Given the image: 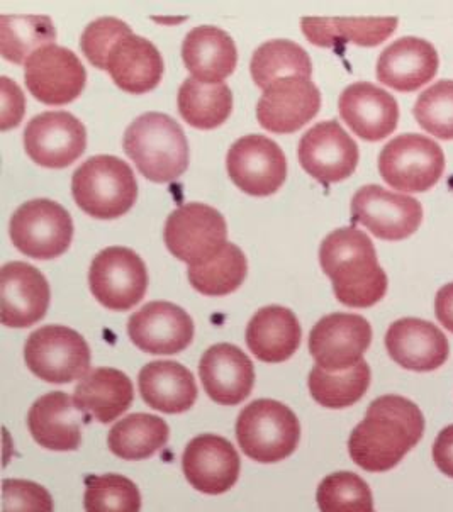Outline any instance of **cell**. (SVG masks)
Returning <instances> with one entry per match:
<instances>
[{
    "label": "cell",
    "instance_id": "obj_36",
    "mask_svg": "<svg viewBox=\"0 0 453 512\" xmlns=\"http://www.w3.org/2000/svg\"><path fill=\"white\" fill-rule=\"evenodd\" d=\"M309 392L319 406L345 409L357 404L370 385V367L365 360L342 372L316 367L309 373Z\"/></svg>",
    "mask_w": 453,
    "mask_h": 512
},
{
    "label": "cell",
    "instance_id": "obj_18",
    "mask_svg": "<svg viewBox=\"0 0 453 512\" xmlns=\"http://www.w3.org/2000/svg\"><path fill=\"white\" fill-rule=\"evenodd\" d=\"M50 284L45 275L24 262L6 263L0 272V319L9 328H29L45 318Z\"/></svg>",
    "mask_w": 453,
    "mask_h": 512
},
{
    "label": "cell",
    "instance_id": "obj_27",
    "mask_svg": "<svg viewBox=\"0 0 453 512\" xmlns=\"http://www.w3.org/2000/svg\"><path fill=\"white\" fill-rule=\"evenodd\" d=\"M398 28L396 17H304L302 33L321 48H342L345 43L379 46Z\"/></svg>",
    "mask_w": 453,
    "mask_h": 512
},
{
    "label": "cell",
    "instance_id": "obj_2",
    "mask_svg": "<svg viewBox=\"0 0 453 512\" xmlns=\"http://www.w3.org/2000/svg\"><path fill=\"white\" fill-rule=\"evenodd\" d=\"M319 262L343 306L367 309L384 299L387 275L364 231L340 228L328 234L319 248Z\"/></svg>",
    "mask_w": 453,
    "mask_h": 512
},
{
    "label": "cell",
    "instance_id": "obj_41",
    "mask_svg": "<svg viewBox=\"0 0 453 512\" xmlns=\"http://www.w3.org/2000/svg\"><path fill=\"white\" fill-rule=\"evenodd\" d=\"M133 34L128 24L116 17H101L85 28L80 38V48L94 67L106 70L107 58L114 45Z\"/></svg>",
    "mask_w": 453,
    "mask_h": 512
},
{
    "label": "cell",
    "instance_id": "obj_8",
    "mask_svg": "<svg viewBox=\"0 0 453 512\" xmlns=\"http://www.w3.org/2000/svg\"><path fill=\"white\" fill-rule=\"evenodd\" d=\"M11 240L23 255L53 260L68 250L73 238L72 216L50 199L24 202L11 218Z\"/></svg>",
    "mask_w": 453,
    "mask_h": 512
},
{
    "label": "cell",
    "instance_id": "obj_21",
    "mask_svg": "<svg viewBox=\"0 0 453 512\" xmlns=\"http://www.w3.org/2000/svg\"><path fill=\"white\" fill-rule=\"evenodd\" d=\"M338 109L348 128L365 141L384 140L398 128V102L370 82L348 85L340 95Z\"/></svg>",
    "mask_w": 453,
    "mask_h": 512
},
{
    "label": "cell",
    "instance_id": "obj_15",
    "mask_svg": "<svg viewBox=\"0 0 453 512\" xmlns=\"http://www.w3.org/2000/svg\"><path fill=\"white\" fill-rule=\"evenodd\" d=\"M85 146V126L70 112H43L34 116L24 129L26 153L41 167H68L79 160Z\"/></svg>",
    "mask_w": 453,
    "mask_h": 512
},
{
    "label": "cell",
    "instance_id": "obj_23",
    "mask_svg": "<svg viewBox=\"0 0 453 512\" xmlns=\"http://www.w3.org/2000/svg\"><path fill=\"white\" fill-rule=\"evenodd\" d=\"M386 348L394 362L413 372H433L447 362V336L433 323L404 318L387 329Z\"/></svg>",
    "mask_w": 453,
    "mask_h": 512
},
{
    "label": "cell",
    "instance_id": "obj_12",
    "mask_svg": "<svg viewBox=\"0 0 453 512\" xmlns=\"http://www.w3.org/2000/svg\"><path fill=\"white\" fill-rule=\"evenodd\" d=\"M231 180L245 194L267 197L287 179V160L275 141L262 134L243 136L226 156Z\"/></svg>",
    "mask_w": 453,
    "mask_h": 512
},
{
    "label": "cell",
    "instance_id": "obj_7",
    "mask_svg": "<svg viewBox=\"0 0 453 512\" xmlns=\"http://www.w3.org/2000/svg\"><path fill=\"white\" fill-rule=\"evenodd\" d=\"M445 170L438 143L423 134H401L389 141L379 156V172L386 184L401 192H426Z\"/></svg>",
    "mask_w": 453,
    "mask_h": 512
},
{
    "label": "cell",
    "instance_id": "obj_1",
    "mask_svg": "<svg viewBox=\"0 0 453 512\" xmlns=\"http://www.w3.org/2000/svg\"><path fill=\"white\" fill-rule=\"evenodd\" d=\"M425 433L420 407L406 397L375 399L365 418L353 429L348 451L353 462L367 472H387L418 445Z\"/></svg>",
    "mask_w": 453,
    "mask_h": 512
},
{
    "label": "cell",
    "instance_id": "obj_24",
    "mask_svg": "<svg viewBox=\"0 0 453 512\" xmlns=\"http://www.w3.org/2000/svg\"><path fill=\"white\" fill-rule=\"evenodd\" d=\"M73 397L65 392H50L34 402L28 414V426L34 441L53 451L79 450L84 419Z\"/></svg>",
    "mask_w": 453,
    "mask_h": 512
},
{
    "label": "cell",
    "instance_id": "obj_17",
    "mask_svg": "<svg viewBox=\"0 0 453 512\" xmlns=\"http://www.w3.org/2000/svg\"><path fill=\"white\" fill-rule=\"evenodd\" d=\"M128 334L133 345L145 353L175 355L194 340V323L182 307L155 301L129 318Z\"/></svg>",
    "mask_w": 453,
    "mask_h": 512
},
{
    "label": "cell",
    "instance_id": "obj_44",
    "mask_svg": "<svg viewBox=\"0 0 453 512\" xmlns=\"http://www.w3.org/2000/svg\"><path fill=\"white\" fill-rule=\"evenodd\" d=\"M433 460L442 474L453 479V424L437 436L433 445Z\"/></svg>",
    "mask_w": 453,
    "mask_h": 512
},
{
    "label": "cell",
    "instance_id": "obj_42",
    "mask_svg": "<svg viewBox=\"0 0 453 512\" xmlns=\"http://www.w3.org/2000/svg\"><path fill=\"white\" fill-rule=\"evenodd\" d=\"M2 512H53L50 492L29 480L2 482Z\"/></svg>",
    "mask_w": 453,
    "mask_h": 512
},
{
    "label": "cell",
    "instance_id": "obj_39",
    "mask_svg": "<svg viewBox=\"0 0 453 512\" xmlns=\"http://www.w3.org/2000/svg\"><path fill=\"white\" fill-rule=\"evenodd\" d=\"M85 512H140V490L123 475H92L85 479Z\"/></svg>",
    "mask_w": 453,
    "mask_h": 512
},
{
    "label": "cell",
    "instance_id": "obj_19",
    "mask_svg": "<svg viewBox=\"0 0 453 512\" xmlns=\"http://www.w3.org/2000/svg\"><path fill=\"white\" fill-rule=\"evenodd\" d=\"M319 107L321 92L309 78H282L263 90L258 123L270 133H296L318 114Z\"/></svg>",
    "mask_w": 453,
    "mask_h": 512
},
{
    "label": "cell",
    "instance_id": "obj_35",
    "mask_svg": "<svg viewBox=\"0 0 453 512\" xmlns=\"http://www.w3.org/2000/svg\"><path fill=\"white\" fill-rule=\"evenodd\" d=\"M55 39L56 29L48 16L0 17V53L16 65L28 62L36 51L55 45Z\"/></svg>",
    "mask_w": 453,
    "mask_h": 512
},
{
    "label": "cell",
    "instance_id": "obj_5",
    "mask_svg": "<svg viewBox=\"0 0 453 512\" xmlns=\"http://www.w3.org/2000/svg\"><path fill=\"white\" fill-rule=\"evenodd\" d=\"M301 424L282 402L258 399L248 404L236 421V440L248 458L260 463L286 460L296 451Z\"/></svg>",
    "mask_w": 453,
    "mask_h": 512
},
{
    "label": "cell",
    "instance_id": "obj_26",
    "mask_svg": "<svg viewBox=\"0 0 453 512\" xmlns=\"http://www.w3.org/2000/svg\"><path fill=\"white\" fill-rule=\"evenodd\" d=\"M106 70L119 89L129 94H146L160 84L165 67L157 46L129 34L112 48Z\"/></svg>",
    "mask_w": 453,
    "mask_h": 512
},
{
    "label": "cell",
    "instance_id": "obj_33",
    "mask_svg": "<svg viewBox=\"0 0 453 512\" xmlns=\"http://www.w3.org/2000/svg\"><path fill=\"white\" fill-rule=\"evenodd\" d=\"M233 94L224 82L209 84L187 78L179 90V112L187 124L197 129H214L230 117Z\"/></svg>",
    "mask_w": 453,
    "mask_h": 512
},
{
    "label": "cell",
    "instance_id": "obj_3",
    "mask_svg": "<svg viewBox=\"0 0 453 512\" xmlns=\"http://www.w3.org/2000/svg\"><path fill=\"white\" fill-rule=\"evenodd\" d=\"M124 151L146 179L167 184L189 167V143L180 124L162 112L136 117L124 133Z\"/></svg>",
    "mask_w": 453,
    "mask_h": 512
},
{
    "label": "cell",
    "instance_id": "obj_32",
    "mask_svg": "<svg viewBox=\"0 0 453 512\" xmlns=\"http://www.w3.org/2000/svg\"><path fill=\"white\" fill-rule=\"evenodd\" d=\"M168 424L153 414H129L112 426L109 450L123 460H146L168 443Z\"/></svg>",
    "mask_w": 453,
    "mask_h": 512
},
{
    "label": "cell",
    "instance_id": "obj_34",
    "mask_svg": "<svg viewBox=\"0 0 453 512\" xmlns=\"http://www.w3.org/2000/svg\"><path fill=\"white\" fill-rule=\"evenodd\" d=\"M253 82L260 89L282 78H309L313 75V63L306 50L289 39H272L263 43L252 56L250 63Z\"/></svg>",
    "mask_w": 453,
    "mask_h": 512
},
{
    "label": "cell",
    "instance_id": "obj_14",
    "mask_svg": "<svg viewBox=\"0 0 453 512\" xmlns=\"http://www.w3.org/2000/svg\"><path fill=\"white\" fill-rule=\"evenodd\" d=\"M24 80L38 101L63 106L75 101L87 82L79 56L63 46H46L24 63Z\"/></svg>",
    "mask_w": 453,
    "mask_h": 512
},
{
    "label": "cell",
    "instance_id": "obj_6",
    "mask_svg": "<svg viewBox=\"0 0 453 512\" xmlns=\"http://www.w3.org/2000/svg\"><path fill=\"white\" fill-rule=\"evenodd\" d=\"M24 360L41 380L70 384L89 372L90 348L82 334L67 326H43L29 334Z\"/></svg>",
    "mask_w": 453,
    "mask_h": 512
},
{
    "label": "cell",
    "instance_id": "obj_45",
    "mask_svg": "<svg viewBox=\"0 0 453 512\" xmlns=\"http://www.w3.org/2000/svg\"><path fill=\"white\" fill-rule=\"evenodd\" d=\"M435 314L438 323L453 333V282L443 285L435 297Z\"/></svg>",
    "mask_w": 453,
    "mask_h": 512
},
{
    "label": "cell",
    "instance_id": "obj_40",
    "mask_svg": "<svg viewBox=\"0 0 453 512\" xmlns=\"http://www.w3.org/2000/svg\"><path fill=\"white\" fill-rule=\"evenodd\" d=\"M413 112L426 133L438 140H453V80H440L421 92Z\"/></svg>",
    "mask_w": 453,
    "mask_h": 512
},
{
    "label": "cell",
    "instance_id": "obj_11",
    "mask_svg": "<svg viewBox=\"0 0 453 512\" xmlns=\"http://www.w3.org/2000/svg\"><path fill=\"white\" fill-rule=\"evenodd\" d=\"M352 218L384 241H401L416 233L423 221L420 201L381 185H365L353 195Z\"/></svg>",
    "mask_w": 453,
    "mask_h": 512
},
{
    "label": "cell",
    "instance_id": "obj_13",
    "mask_svg": "<svg viewBox=\"0 0 453 512\" xmlns=\"http://www.w3.org/2000/svg\"><path fill=\"white\" fill-rule=\"evenodd\" d=\"M372 343V328L367 319L335 312L319 319L309 334V351L318 367L328 372H342L364 360Z\"/></svg>",
    "mask_w": 453,
    "mask_h": 512
},
{
    "label": "cell",
    "instance_id": "obj_20",
    "mask_svg": "<svg viewBox=\"0 0 453 512\" xmlns=\"http://www.w3.org/2000/svg\"><path fill=\"white\" fill-rule=\"evenodd\" d=\"M182 470L194 489L207 496H219L240 477V457L235 446L221 436H196L185 448Z\"/></svg>",
    "mask_w": 453,
    "mask_h": 512
},
{
    "label": "cell",
    "instance_id": "obj_16",
    "mask_svg": "<svg viewBox=\"0 0 453 512\" xmlns=\"http://www.w3.org/2000/svg\"><path fill=\"white\" fill-rule=\"evenodd\" d=\"M304 172L321 184L348 179L358 165V146L338 121L316 124L302 136L297 148Z\"/></svg>",
    "mask_w": 453,
    "mask_h": 512
},
{
    "label": "cell",
    "instance_id": "obj_29",
    "mask_svg": "<svg viewBox=\"0 0 453 512\" xmlns=\"http://www.w3.org/2000/svg\"><path fill=\"white\" fill-rule=\"evenodd\" d=\"M185 68L197 80L218 84L235 72L238 51L230 34L216 26H199L182 45Z\"/></svg>",
    "mask_w": 453,
    "mask_h": 512
},
{
    "label": "cell",
    "instance_id": "obj_10",
    "mask_svg": "<svg viewBox=\"0 0 453 512\" xmlns=\"http://www.w3.org/2000/svg\"><path fill=\"white\" fill-rule=\"evenodd\" d=\"M89 284L102 306L111 311H128L145 297L148 272L135 251L111 246L92 260Z\"/></svg>",
    "mask_w": 453,
    "mask_h": 512
},
{
    "label": "cell",
    "instance_id": "obj_38",
    "mask_svg": "<svg viewBox=\"0 0 453 512\" xmlns=\"http://www.w3.org/2000/svg\"><path fill=\"white\" fill-rule=\"evenodd\" d=\"M316 499L321 512H374L372 490L352 472L328 475L319 484Z\"/></svg>",
    "mask_w": 453,
    "mask_h": 512
},
{
    "label": "cell",
    "instance_id": "obj_28",
    "mask_svg": "<svg viewBox=\"0 0 453 512\" xmlns=\"http://www.w3.org/2000/svg\"><path fill=\"white\" fill-rule=\"evenodd\" d=\"M135 399L133 382L116 368L101 367L87 373L75 387L73 401L80 411L109 424L128 411Z\"/></svg>",
    "mask_w": 453,
    "mask_h": 512
},
{
    "label": "cell",
    "instance_id": "obj_4",
    "mask_svg": "<svg viewBox=\"0 0 453 512\" xmlns=\"http://www.w3.org/2000/svg\"><path fill=\"white\" fill-rule=\"evenodd\" d=\"M72 194L92 218L116 219L135 206L138 184L131 167L118 156H92L73 173Z\"/></svg>",
    "mask_w": 453,
    "mask_h": 512
},
{
    "label": "cell",
    "instance_id": "obj_9",
    "mask_svg": "<svg viewBox=\"0 0 453 512\" xmlns=\"http://www.w3.org/2000/svg\"><path fill=\"white\" fill-rule=\"evenodd\" d=\"M228 228L223 214L206 204H184L168 216L165 245L182 262L199 265L226 245Z\"/></svg>",
    "mask_w": 453,
    "mask_h": 512
},
{
    "label": "cell",
    "instance_id": "obj_30",
    "mask_svg": "<svg viewBox=\"0 0 453 512\" xmlns=\"http://www.w3.org/2000/svg\"><path fill=\"white\" fill-rule=\"evenodd\" d=\"M301 326L296 314L282 306H267L255 312L247 328V345L265 363H282L301 345Z\"/></svg>",
    "mask_w": 453,
    "mask_h": 512
},
{
    "label": "cell",
    "instance_id": "obj_31",
    "mask_svg": "<svg viewBox=\"0 0 453 512\" xmlns=\"http://www.w3.org/2000/svg\"><path fill=\"white\" fill-rule=\"evenodd\" d=\"M140 394L148 406L165 414H182L197 401L191 370L177 362H150L141 368Z\"/></svg>",
    "mask_w": 453,
    "mask_h": 512
},
{
    "label": "cell",
    "instance_id": "obj_25",
    "mask_svg": "<svg viewBox=\"0 0 453 512\" xmlns=\"http://www.w3.org/2000/svg\"><path fill=\"white\" fill-rule=\"evenodd\" d=\"M438 67L440 58L435 46L408 36L382 51L377 60V78L398 92H414L435 78Z\"/></svg>",
    "mask_w": 453,
    "mask_h": 512
},
{
    "label": "cell",
    "instance_id": "obj_22",
    "mask_svg": "<svg viewBox=\"0 0 453 512\" xmlns=\"http://www.w3.org/2000/svg\"><path fill=\"white\" fill-rule=\"evenodd\" d=\"M199 377L207 396L223 406L245 401L255 384L252 360L230 343H219L206 350L199 363Z\"/></svg>",
    "mask_w": 453,
    "mask_h": 512
},
{
    "label": "cell",
    "instance_id": "obj_37",
    "mask_svg": "<svg viewBox=\"0 0 453 512\" xmlns=\"http://www.w3.org/2000/svg\"><path fill=\"white\" fill-rule=\"evenodd\" d=\"M248 262L245 253L226 243L207 262L191 265L187 277L192 287L204 295H228L235 292L247 277Z\"/></svg>",
    "mask_w": 453,
    "mask_h": 512
},
{
    "label": "cell",
    "instance_id": "obj_43",
    "mask_svg": "<svg viewBox=\"0 0 453 512\" xmlns=\"http://www.w3.org/2000/svg\"><path fill=\"white\" fill-rule=\"evenodd\" d=\"M2 87V116H0V129L16 128L24 116V95L21 89L7 77L0 78Z\"/></svg>",
    "mask_w": 453,
    "mask_h": 512
}]
</instances>
